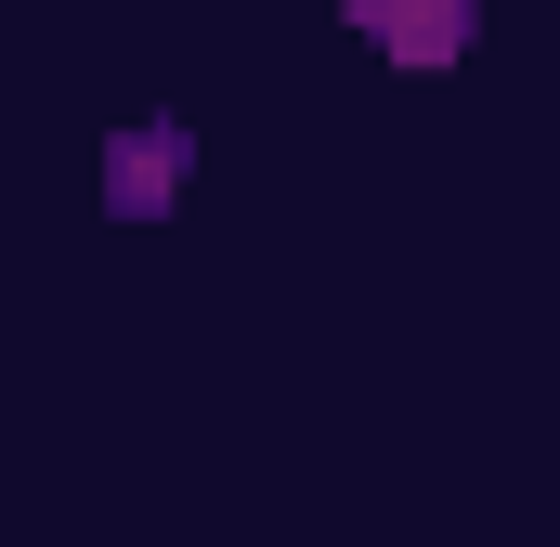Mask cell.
<instances>
[{"label": "cell", "mask_w": 560, "mask_h": 547, "mask_svg": "<svg viewBox=\"0 0 560 547\" xmlns=\"http://www.w3.org/2000/svg\"><path fill=\"white\" fill-rule=\"evenodd\" d=\"M352 26H365L392 66H456V39H469V0H352Z\"/></svg>", "instance_id": "6da1fadb"}]
</instances>
